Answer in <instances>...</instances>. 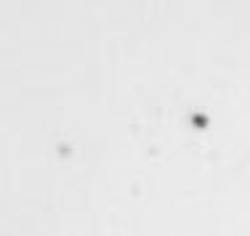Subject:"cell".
<instances>
[]
</instances>
